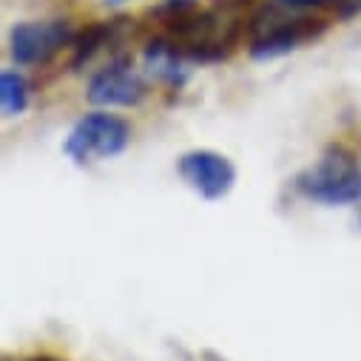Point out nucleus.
<instances>
[{
    "label": "nucleus",
    "instance_id": "obj_1",
    "mask_svg": "<svg viewBox=\"0 0 361 361\" xmlns=\"http://www.w3.org/2000/svg\"><path fill=\"white\" fill-rule=\"evenodd\" d=\"M168 23V40L188 63L225 60L245 29L236 0H219L214 9H197L194 0H168L157 9Z\"/></svg>",
    "mask_w": 361,
    "mask_h": 361
},
{
    "label": "nucleus",
    "instance_id": "obj_2",
    "mask_svg": "<svg viewBox=\"0 0 361 361\" xmlns=\"http://www.w3.org/2000/svg\"><path fill=\"white\" fill-rule=\"evenodd\" d=\"M293 191L324 205H353L361 200V165L344 148H327L316 165L293 179Z\"/></svg>",
    "mask_w": 361,
    "mask_h": 361
},
{
    "label": "nucleus",
    "instance_id": "obj_3",
    "mask_svg": "<svg viewBox=\"0 0 361 361\" xmlns=\"http://www.w3.org/2000/svg\"><path fill=\"white\" fill-rule=\"evenodd\" d=\"M324 26H327L324 20L302 18V15H293V9L282 6V4H270V6L259 9L250 20L247 51L256 60H274L279 54L299 49L305 40L322 35Z\"/></svg>",
    "mask_w": 361,
    "mask_h": 361
},
{
    "label": "nucleus",
    "instance_id": "obj_4",
    "mask_svg": "<svg viewBox=\"0 0 361 361\" xmlns=\"http://www.w3.org/2000/svg\"><path fill=\"white\" fill-rule=\"evenodd\" d=\"M131 142V126L109 111H92L74 123L68 131L63 151L77 165L94 162V159H111L123 154Z\"/></svg>",
    "mask_w": 361,
    "mask_h": 361
},
{
    "label": "nucleus",
    "instance_id": "obj_5",
    "mask_svg": "<svg viewBox=\"0 0 361 361\" xmlns=\"http://www.w3.org/2000/svg\"><path fill=\"white\" fill-rule=\"evenodd\" d=\"M68 43H74V29L68 20H23L9 32V54L18 66L49 63Z\"/></svg>",
    "mask_w": 361,
    "mask_h": 361
},
{
    "label": "nucleus",
    "instance_id": "obj_6",
    "mask_svg": "<svg viewBox=\"0 0 361 361\" xmlns=\"http://www.w3.org/2000/svg\"><path fill=\"white\" fill-rule=\"evenodd\" d=\"M148 94V82L142 80V74L131 66L128 57H117L109 66H103L92 82L85 88V100L100 109H111V106H140Z\"/></svg>",
    "mask_w": 361,
    "mask_h": 361
},
{
    "label": "nucleus",
    "instance_id": "obj_7",
    "mask_svg": "<svg viewBox=\"0 0 361 361\" xmlns=\"http://www.w3.org/2000/svg\"><path fill=\"white\" fill-rule=\"evenodd\" d=\"M176 171L185 183L208 202H216L228 197L236 185V168L225 154H216L211 148H197L179 157Z\"/></svg>",
    "mask_w": 361,
    "mask_h": 361
},
{
    "label": "nucleus",
    "instance_id": "obj_8",
    "mask_svg": "<svg viewBox=\"0 0 361 361\" xmlns=\"http://www.w3.org/2000/svg\"><path fill=\"white\" fill-rule=\"evenodd\" d=\"M185 57L179 54L168 37H157L145 46V68L151 77H157L159 82H168L173 88H179L188 80V68H185Z\"/></svg>",
    "mask_w": 361,
    "mask_h": 361
},
{
    "label": "nucleus",
    "instance_id": "obj_9",
    "mask_svg": "<svg viewBox=\"0 0 361 361\" xmlns=\"http://www.w3.org/2000/svg\"><path fill=\"white\" fill-rule=\"evenodd\" d=\"M0 106H4V117H20L29 109V82L18 71H4L0 74Z\"/></svg>",
    "mask_w": 361,
    "mask_h": 361
},
{
    "label": "nucleus",
    "instance_id": "obj_10",
    "mask_svg": "<svg viewBox=\"0 0 361 361\" xmlns=\"http://www.w3.org/2000/svg\"><path fill=\"white\" fill-rule=\"evenodd\" d=\"M114 32H117V23H92L77 40H74V57H71V66L80 68L82 63L92 60L103 46H109L114 40Z\"/></svg>",
    "mask_w": 361,
    "mask_h": 361
},
{
    "label": "nucleus",
    "instance_id": "obj_11",
    "mask_svg": "<svg viewBox=\"0 0 361 361\" xmlns=\"http://www.w3.org/2000/svg\"><path fill=\"white\" fill-rule=\"evenodd\" d=\"M276 4H282V6H288V9H293V12H299V9L322 6V4H327V0H276Z\"/></svg>",
    "mask_w": 361,
    "mask_h": 361
},
{
    "label": "nucleus",
    "instance_id": "obj_12",
    "mask_svg": "<svg viewBox=\"0 0 361 361\" xmlns=\"http://www.w3.org/2000/svg\"><path fill=\"white\" fill-rule=\"evenodd\" d=\"M355 9H361V0H347V6H344V15H353Z\"/></svg>",
    "mask_w": 361,
    "mask_h": 361
},
{
    "label": "nucleus",
    "instance_id": "obj_13",
    "mask_svg": "<svg viewBox=\"0 0 361 361\" xmlns=\"http://www.w3.org/2000/svg\"><path fill=\"white\" fill-rule=\"evenodd\" d=\"M29 361H60V358H54V355H37V358H29Z\"/></svg>",
    "mask_w": 361,
    "mask_h": 361
},
{
    "label": "nucleus",
    "instance_id": "obj_14",
    "mask_svg": "<svg viewBox=\"0 0 361 361\" xmlns=\"http://www.w3.org/2000/svg\"><path fill=\"white\" fill-rule=\"evenodd\" d=\"M109 6H123V4H128V0H106Z\"/></svg>",
    "mask_w": 361,
    "mask_h": 361
}]
</instances>
